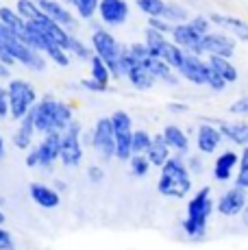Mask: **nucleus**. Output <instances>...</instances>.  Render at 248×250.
<instances>
[{
  "label": "nucleus",
  "mask_w": 248,
  "mask_h": 250,
  "mask_svg": "<svg viewBox=\"0 0 248 250\" xmlns=\"http://www.w3.org/2000/svg\"><path fill=\"white\" fill-rule=\"evenodd\" d=\"M13 79V72L9 68L4 61H0V81H11Z\"/></svg>",
  "instance_id": "56"
},
{
  "label": "nucleus",
  "mask_w": 248,
  "mask_h": 250,
  "mask_svg": "<svg viewBox=\"0 0 248 250\" xmlns=\"http://www.w3.org/2000/svg\"><path fill=\"white\" fill-rule=\"evenodd\" d=\"M168 22L172 24H181V22H187L189 20V11L179 2H165V9H164V16Z\"/></svg>",
  "instance_id": "32"
},
{
  "label": "nucleus",
  "mask_w": 248,
  "mask_h": 250,
  "mask_svg": "<svg viewBox=\"0 0 248 250\" xmlns=\"http://www.w3.org/2000/svg\"><path fill=\"white\" fill-rule=\"evenodd\" d=\"M209 18H211V22L216 24V26H222L224 31H231L237 40L248 42V22L240 20V18H235V16H224V13H211Z\"/></svg>",
  "instance_id": "20"
},
{
  "label": "nucleus",
  "mask_w": 248,
  "mask_h": 250,
  "mask_svg": "<svg viewBox=\"0 0 248 250\" xmlns=\"http://www.w3.org/2000/svg\"><path fill=\"white\" fill-rule=\"evenodd\" d=\"M11 118V107H9V89L0 81V120Z\"/></svg>",
  "instance_id": "43"
},
{
  "label": "nucleus",
  "mask_w": 248,
  "mask_h": 250,
  "mask_svg": "<svg viewBox=\"0 0 248 250\" xmlns=\"http://www.w3.org/2000/svg\"><path fill=\"white\" fill-rule=\"evenodd\" d=\"M227 85H228L227 81H224L222 76L211 68V74H209V83H207V87L211 89V91H224V89H227Z\"/></svg>",
  "instance_id": "49"
},
{
  "label": "nucleus",
  "mask_w": 248,
  "mask_h": 250,
  "mask_svg": "<svg viewBox=\"0 0 248 250\" xmlns=\"http://www.w3.org/2000/svg\"><path fill=\"white\" fill-rule=\"evenodd\" d=\"M246 191L248 189H244V187H240V185H233L231 189H227L216 203L218 213L224 215V218H235V215H242V211H244V207L248 203Z\"/></svg>",
  "instance_id": "10"
},
{
  "label": "nucleus",
  "mask_w": 248,
  "mask_h": 250,
  "mask_svg": "<svg viewBox=\"0 0 248 250\" xmlns=\"http://www.w3.org/2000/svg\"><path fill=\"white\" fill-rule=\"evenodd\" d=\"M126 81L131 83V87H135L137 91H148L155 87L157 83V76L152 74L150 68H146V65H137V68H133L131 72L126 74Z\"/></svg>",
  "instance_id": "23"
},
{
  "label": "nucleus",
  "mask_w": 248,
  "mask_h": 250,
  "mask_svg": "<svg viewBox=\"0 0 248 250\" xmlns=\"http://www.w3.org/2000/svg\"><path fill=\"white\" fill-rule=\"evenodd\" d=\"M4 205V198H2V196H0V207H2Z\"/></svg>",
  "instance_id": "61"
},
{
  "label": "nucleus",
  "mask_w": 248,
  "mask_h": 250,
  "mask_svg": "<svg viewBox=\"0 0 248 250\" xmlns=\"http://www.w3.org/2000/svg\"><path fill=\"white\" fill-rule=\"evenodd\" d=\"M228 113L231 115H240V118H248V96H242L235 103L228 107Z\"/></svg>",
  "instance_id": "45"
},
{
  "label": "nucleus",
  "mask_w": 248,
  "mask_h": 250,
  "mask_svg": "<svg viewBox=\"0 0 248 250\" xmlns=\"http://www.w3.org/2000/svg\"><path fill=\"white\" fill-rule=\"evenodd\" d=\"M207 61H209V65H211V68L216 70L218 74H220V76H222L224 81H227L228 85L237 83V79H240V72H237V68L231 63V59H228V57L209 55V57H207Z\"/></svg>",
  "instance_id": "25"
},
{
  "label": "nucleus",
  "mask_w": 248,
  "mask_h": 250,
  "mask_svg": "<svg viewBox=\"0 0 248 250\" xmlns=\"http://www.w3.org/2000/svg\"><path fill=\"white\" fill-rule=\"evenodd\" d=\"M242 222H244V227H248V203L244 207V211H242Z\"/></svg>",
  "instance_id": "59"
},
{
  "label": "nucleus",
  "mask_w": 248,
  "mask_h": 250,
  "mask_svg": "<svg viewBox=\"0 0 248 250\" xmlns=\"http://www.w3.org/2000/svg\"><path fill=\"white\" fill-rule=\"evenodd\" d=\"M0 61H4V63H7L9 68H16V65H18L16 57H13L11 52H7V50H4V48H0Z\"/></svg>",
  "instance_id": "55"
},
{
  "label": "nucleus",
  "mask_w": 248,
  "mask_h": 250,
  "mask_svg": "<svg viewBox=\"0 0 248 250\" xmlns=\"http://www.w3.org/2000/svg\"><path fill=\"white\" fill-rule=\"evenodd\" d=\"M26 167L28 170H35V167H40V150H37V146H33L31 150H26Z\"/></svg>",
  "instance_id": "51"
},
{
  "label": "nucleus",
  "mask_w": 248,
  "mask_h": 250,
  "mask_svg": "<svg viewBox=\"0 0 248 250\" xmlns=\"http://www.w3.org/2000/svg\"><path fill=\"white\" fill-rule=\"evenodd\" d=\"M57 107H59V100L55 98V94L46 91V94L40 96L37 104L33 107V113H35V128L37 133L46 135L50 131H57Z\"/></svg>",
  "instance_id": "8"
},
{
  "label": "nucleus",
  "mask_w": 248,
  "mask_h": 250,
  "mask_svg": "<svg viewBox=\"0 0 248 250\" xmlns=\"http://www.w3.org/2000/svg\"><path fill=\"white\" fill-rule=\"evenodd\" d=\"M28 196L41 209H57L61 205V194L57 191V187L46 185V183H40V181L28 185Z\"/></svg>",
  "instance_id": "16"
},
{
  "label": "nucleus",
  "mask_w": 248,
  "mask_h": 250,
  "mask_svg": "<svg viewBox=\"0 0 248 250\" xmlns=\"http://www.w3.org/2000/svg\"><path fill=\"white\" fill-rule=\"evenodd\" d=\"M16 9L24 20H37V18L44 16V11H41V7H40L37 0H18Z\"/></svg>",
  "instance_id": "33"
},
{
  "label": "nucleus",
  "mask_w": 248,
  "mask_h": 250,
  "mask_svg": "<svg viewBox=\"0 0 248 250\" xmlns=\"http://www.w3.org/2000/svg\"><path fill=\"white\" fill-rule=\"evenodd\" d=\"M135 4L146 18H161L165 9V0H135Z\"/></svg>",
  "instance_id": "34"
},
{
  "label": "nucleus",
  "mask_w": 248,
  "mask_h": 250,
  "mask_svg": "<svg viewBox=\"0 0 248 250\" xmlns=\"http://www.w3.org/2000/svg\"><path fill=\"white\" fill-rule=\"evenodd\" d=\"M185 55L187 52L183 50L176 42H172V40H168L165 42V46L161 48V59L165 61V63H170L174 70H179L181 65H183V61H185Z\"/></svg>",
  "instance_id": "26"
},
{
  "label": "nucleus",
  "mask_w": 248,
  "mask_h": 250,
  "mask_svg": "<svg viewBox=\"0 0 248 250\" xmlns=\"http://www.w3.org/2000/svg\"><path fill=\"white\" fill-rule=\"evenodd\" d=\"M89 74H92V79H96V81H100V83H104V85H109L113 81L107 61L100 59L98 55H94L92 59H89Z\"/></svg>",
  "instance_id": "31"
},
{
  "label": "nucleus",
  "mask_w": 248,
  "mask_h": 250,
  "mask_svg": "<svg viewBox=\"0 0 248 250\" xmlns=\"http://www.w3.org/2000/svg\"><path fill=\"white\" fill-rule=\"evenodd\" d=\"M170 150L172 148L165 144V137H164V133H157V135H152V146L148 148V152H146V157L150 159L152 163V167H164V163L170 159Z\"/></svg>",
  "instance_id": "22"
},
{
  "label": "nucleus",
  "mask_w": 248,
  "mask_h": 250,
  "mask_svg": "<svg viewBox=\"0 0 248 250\" xmlns=\"http://www.w3.org/2000/svg\"><path fill=\"white\" fill-rule=\"evenodd\" d=\"M152 163L146 155H133L131 159H128V170H131V174L135 176V179H142V176H146L150 172Z\"/></svg>",
  "instance_id": "35"
},
{
  "label": "nucleus",
  "mask_w": 248,
  "mask_h": 250,
  "mask_svg": "<svg viewBox=\"0 0 248 250\" xmlns=\"http://www.w3.org/2000/svg\"><path fill=\"white\" fill-rule=\"evenodd\" d=\"M222 135L235 146H248V122H218Z\"/></svg>",
  "instance_id": "24"
},
{
  "label": "nucleus",
  "mask_w": 248,
  "mask_h": 250,
  "mask_svg": "<svg viewBox=\"0 0 248 250\" xmlns=\"http://www.w3.org/2000/svg\"><path fill=\"white\" fill-rule=\"evenodd\" d=\"M172 42H176L185 52H194V55H205L203 50V35H198L196 31L192 28L189 22H181L174 24V31H172Z\"/></svg>",
  "instance_id": "14"
},
{
  "label": "nucleus",
  "mask_w": 248,
  "mask_h": 250,
  "mask_svg": "<svg viewBox=\"0 0 248 250\" xmlns=\"http://www.w3.org/2000/svg\"><path fill=\"white\" fill-rule=\"evenodd\" d=\"M176 72L181 74V79H183V81H187V83L203 87V85L209 83L211 65H209V61L203 59V55H194V52H187V55H185L183 65H181V68L176 70Z\"/></svg>",
  "instance_id": "9"
},
{
  "label": "nucleus",
  "mask_w": 248,
  "mask_h": 250,
  "mask_svg": "<svg viewBox=\"0 0 248 250\" xmlns=\"http://www.w3.org/2000/svg\"><path fill=\"white\" fill-rule=\"evenodd\" d=\"M4 155H7V148H4V139H2V135H0V161L4 159Z\"/></svg>",
  "instance_id": "58"
},
{
  "label": "nucleus",
  "mask_w": 248,
  "mask_h": 250,
  "mask_svg": "<svg viewBox=\"0 0 248 250\" xmlns=\"http://www.w3.org/2000/svg\"><path fill=\"white\" fill-rule=\"evenodd\" d=\"M235 185L248 189V148H244V150H242V155H240V166H237Z\"/></svg>",
  "instance_id": "41"
},
{
  "label": "nucleus",
  "mask_w": 248,
  "mask_h": 250,
  "mask_svg": "<svg viewBox=\"0 0 248 250\" xmlns=\"http://www.w3.org/2000/svg\"><path fill=\"white\" fill-rule=\"evenodd\" d=\"M81 87L83 89H87V91H94V94H103V91H109V85H104V83H100V81L96 79H83L81 81Z\"/></svg>",
  "instance_id": "47"
},
{
  "label": "nucleus",
  "mask_w": 248,
  "mask_h": 250,
  "mask_svg": "<svg viewBox=\"0 0 248 250\" xmlns=\"http://www.w3.org/2000/svg\"><path fill=\"white\" fill-rule=\"evenodd\" d=\"M148 26L152 28H157V31H161L164 35H172V31H174V24L172 22H168L165 18H148Z\"/></svg>",
  "instance_id": "44"
},
{
  "label": "nucleus",
  "mask_w": 248,
  "mask_h": 250,
  "mask_svg": "<svg viewBox=\"0 0 248 250\" xmlns=\"http://www.w3.org/2000/svg\"><path fill=\"white\" fill-rule=\"evenodd\" d=\"M211 213H213L211 187L205 185L187 200L185 220L181 222V229H183L185 237L192 239V242H200V239L207 237V224H209Z\"/></svg>",
  "instance_id": "1"
},
{
  "label": "nucleus",
  "mask_w": 248,
  "mask_h": 250,
  "mask_svg": "<svg viewBox=\"0 0 248 250\" xmlns=\"http://www.w3.org/2000/svg\"><path fill=\"white\" fill-rule=\"evenodd\" d=\"M0 250H16V239H13V233L4 229V224H0Z\"/></svg>",
  "instance_id": "46"
},
{
  "label": "nucleus",
  "mask_w": 248,
  "mask_h": 250,
  "mask_svg": "<svg viewBox=\"0 0 248 250\" xmlns=\"http://www.w3.org/2000/svg\"><path fill=\"white\" fill-rule=\"evenodd\" d=\"M157 191L164 198L183 200L192 191V172L187 167V161H183V155H174L161 167V176L157 183Z\"/></svg>",
  "instance_id": "2"
},
{
  "label": "nucleus",
  "mask_w": 248,
  "mask_h": 250,
  "mask_svg": "<svg viewBox=\"0 0 248 250\" xmlns=\"http://www.w3.org/2000/svg\"><path fill=\"white\" fill-rule=\"evenodd\" d=\"M222 131L218 124H211V122H203L196 131V148L200 155H213L218 150L222 142Z\"/></svg>",
  "instance_id": "15"
},
{
  "label": "nucleus",
  "mask_w": 248,
  "mask_h": 250,
  "mask_svg": "<svg viewBox=\"0 0 248 250\" xmlns=\"http://www.w3.org/2000/svg\"><path fill=\"white\" fill-rule=\"evenodd\" d=\"M85 174H87V181L92 183V185H100V183L104 181V170L100 166H89Z\"/></svg>",
  "instance_id": "50"
},
{
  "label": "nucleus",
  "mask_w": 248,
  "mask_h": 250,
  "mask_svg": "<svg viewBox=\"0 0 248 250\" xmlns=\"http://www.w3.org/2000/svg\"><path fill=\"white\" fill-rule=\"evenodd\" d=\"M168 111L174 113V115H183L189 111V107L185 103H168Z\"/></svg>",
  "instance_id": "53"
},
{
  "label": "nucleus",
  "mask_w": 248,
  "mask_h": 250,
  "mask_svg": "<svg viewBox=\"0 0 248 250\" xmlns=\"http://www.w3.org/2000/svg\"><path fill=\"white\" fill-rule=\"evenodd\" d=\"M89 44L94 48V55H98L100 59L107 61L113 81L124 79V72H122V65H120V55H122L124 46L116 40V35L109 33L107 28H103L100 24H96L92 31V42H89Z\"/></svg>",
  "instance_id": "3"
},
{
  "label": "nucleus",
  "mask_w": 248,
  "mask_h": 250,
  "mask_svg": "<svg viewBox=\"0 0 248 250\" xmlns=\"http://www.w3.org/2000/svg\"><path fill=\"white\" fill-rule=\"evenodd\" d=\"M128 13H131V7H128L126 0H100L98 4L100 22L109 28L122 26L128 20Z\"/></svg>",
  "instance_id": "11"
},
{
  "label": "nucleus",
  "mask_w": 248,
  "mask_h": 250,
  "mask_svg": "<svg viewBox=\"0 0 248 250\" xmlns=\"http://www.w3.org/2000/svg\"><path fill=\"white\" fill-rule=\"evenodd\" d=\"M128 50H131L133 55L140 59V63H142L144 59H148V57H152L150 50H148V46H146V42H133V44L128 46Z\"/></svg>",
  "instance_id": "48"
},
{
  "label": "nucleus",
  "mask_w": 248,
  "mask_h": 250,
  "mask_svg": "<svg viewBox=\"0 0 248 250\" xmlns=\"http://www.w3.org/2000/svg\"><path fill=\"white\" fill-rule=\"evenodd\" d=\"M11 37H16V33H13L11 28L7 26V24H4L2 20H0V46H2V44H7V42L11 40Z\"/></svg>",
  "instance_id": "52"
},
{
  "label": "nucleus",
  "mask_w": 248,
  "mask_h": 250,
  "mask_svg": "<svg viewBox=\"0 0 248 250\" xmlns=\"http://www.w3.org/2000/svg\"><path fill=\"white\" fill-rule=\"evenodd\" d=\"M92 148L104 161L116 159V128L111 118H98L92 128Z\"/></svg>",
  "instance_id": "6"
},
{
  "label": "nucleus",
  "mask_w": 248,
  "mask_h": 250,
  "mask_svg": "<svg viewBox=\"0 0 248 250\" xmlns=\"http://www.w3.org/2000/svg\"><path fill=\"white\" fill-rule=\"evenodd\" d=\"M240 166V155L235 150H224L222 155L216 157L213 161V179L218 183H227L231 181L233 176V170Z\"/></svg>",
  "instance_id": "19"
},
{
  "label": "nucleus",
  "mask_w": 248,
  "mask_h": 250,
  "mask_svg": "<svg viewBox=\"0 0 248 250\" xmlns=\"http://www.w3.org/2000/svg\"><path fill=\"white\" fill-rule=\"evenodd\" d=\"M35 133H37V128H35V113H33V109H31V111H28L24 118L18 122V128H16V133H13V137H11L13 146H16L18 150H22V152L31 150V148H33V139H35Z\"/></svg>",
  "instance_id": "18"
},
{
  "label": "nucleus",
  "mask_w": 248,
  "mask_h": 250,
  "mask_svg": "<svg viewBox=\"0 0 248 250\" xmlns=\"http://www.w3.org/2000/svg\"><path fill=\"white\" fill-rule=\"evenodd\" d=\"M61 2H65L68 7H72L81 20H92L94 16H98L100 0H61Z\"/></svg>",
  "instance_id": "29"
},
{
  "label": "nucleus",
  "mask_w": 248,
  "mask_h": 250,
  "mask_svg": "<svg viewBox=\"0 0 248 250\" xmlns=\"http://www.w3.org/2000/svg\"><path fill=\"white\" fill-rule=\"evenodd\" d=\"M189 24H192V28L198 33V35H207V33H211V18H207V16H194V18H189L187 20Z\"/></svg>",
  "instance_id": "42"
},
{
  "label": "nucleus",
  "mask_w": 248,
  "mask_h": 250,
  "mask_svg": "<svg viewBox=\"0 0 248 250\" xmlns=\"http://www.w3.org/2000/svg\"><path fill=\"white\" fill-rule=\"evenodd\" d=\"M187 167L194 174H200V172H203V161H200L198 157H187Z\"/></svg>",
  "instance_id": "54"
},
{
  "label": "nucleus",
  "mask_w": 248,
  "mask_h": 250,
  "mask_svg": "<svg viewBox=\"0 0 248 250\" xmlns=\"http://www.w3.org/2000/svg\"><path fill=\"white\" fill-rule=\"evenodd\" d=\"M161 133H164V137H165V144L172 148L176 155L185 157L189 152V137L181 126H176V124H168V126H164V131Z\"/></svg>",
  "instance_id": "21"
},
{
  "label": "nucleus",
  "mask_w": 248,
  "mask_h": 250,
  "mask_svg": "<svg viewBox=\"0 0 248 250\" xmlns=\"http://www.w3.org/2000/svg\"><path fill=\"white\" fill-rule=\"evenodd\" d=\"M46 57H48L55 65H59V68H68V65H70V57H72V55H70L65 48H61L59 44H52L48 50H46Z\"/></svg>",
  "instance_id": "38"
},
{
  "label": "nucleus",
  "mask_w": 248,
  "mask_h": 250,
  "mask_svg": "<svg viewBox=\"0 0 248 250\" xmlns=\"http://www.w3.org/2000/svg\"><path fill=\"white\" fill-rule=\"evenodd\" d=\"M0 48H4L7 52H11L13 57H16V61L20 65H24V68L33 70V72H41L46 70V63H48V57L44 55V52L35 50V48H31L28 44H24V42L20 40V37H11V40L7 42V44H2Z\"/></svg>",
  "instance_id": "7"
},
{
  "label": "nucleus",
  "mask_w": 248,
  "mask_h": 250,
  "mask_svg": "<svg viewBox=\"0 0 248 250\" xmlns=\"http://www.w3.org/2000/svg\"><path fill=\"white\" fill-rule=\"evenodd\" d=\"M61 135L59 131H50L41 137V142L37 144V150H40V170L50 172L55 167V163L61 157Z\"/></svg>",
  "instance_id": "12"
},
{
  "label": "nucleus",
  "mask_w": 248,
  "mask_h": 250,
  "mask_svg": "<svg viewBox=\"0 0 248 250\" xmlns=\"http://www.w3.org/2000/svg\"><path fill=\"white\" fill-rule=\"evenodd\" d=\"M109 118H111L113 128H116V131H133V118L124 111V109H116Z\"/></svg>",
  "instance_id": "40"
},
{
  "label": "nucleus",
  "mask_w": 248,
  "mask_h": 250,
  "mask_svg": "<svg viewBox=\"0 0 248 250\" xmlns=\"http://www.w3.org/2000/svg\"><path fill=\"white\" fill-rule=\"evenodd\" d=\"M70 55L72 57H76V59H81V61H89L94 57V48H92V44H83L81 40H76V37L72 35V42H70Z\"/></svg>",
  "instance_id": "39"
},
{
  "label": "nucleus",
  "mask_w": 248,
  "mask_h": 250,
  "mask_svg": "<svg viewBox=\"0 0 248 250\" xmlns=\"http://www.w3.org/2000/svg\"><path fill=\"white\" fill-rule=\"evenodd\" d=\"M133 157V131H116V159L128 161Z\"/></svg>",
  "instance_id": "28"
},
{
  "label": "nucleus",
  "mask_w": 248,
  "mask_h": 250,
  "mask_svg": "<svg viewBox=\"0 0 248 250\" xmlns=\"http://www.w3.org/2000/svg\"><path fill=\"white\" fill-rule=\"evenodd\" d=\"M4 222H7V215H4L2 207H0V224H4Z\"/></svg>",
  "instance_id": "60"
},
{
  "label": "nucleus",
  "mask_w": 248,
  "mask_h": 250,
  "mask_svg": "<svg viewBox=\"0 0 248 250\" xmlns=\"http://www.w3.org/2000/svg\"><path fill=\"white\" fill-rule=\"evenodd\" d=\"M0 20H2L4 24H7L9 28H11L13 33H16L18 37L24 33V28H26V20L18 13V9L16 7H0Z\"/></svg>",
  "instance_id": "27"
},
{
  "label": "nucleus",
  "mask_w": 248,
  "mask_h": 250,
  "mask_svg": "<svg viewBox=\"0 0 248 250\" xmlns=\"http://www.w3.org/2000/svg\"><path fill=\"white\" fill-rule=\"evenodd\" d=\"M83 124L79 122V120H72L70 122V126L63 131V135H61V157L59 161L63 163V167H70V170H74V167H79L81 163H83Z\"/></svg>",
  "instance_id": "5"
},
{
  "label": "nucleus",
  "mask_w": 248,
  "mask_h": 250,
  "mask_svg": "<svg viewBox=\"0 0 248 250\" xmlns=\"http://www.w3.org/2000/svg\"><path fill=\"white\" fill-rule=\"evenodd\" d=\"M168 40H170L168 35H164L161 31H157V28H152V26H148L144 31V42H146V46H148L152 57H161V48L165 46Z\"/></svg>",
  "instance_id": "30"
},
{
  "label": "nucleus",
  "mask_w": 248,
  "mask_h": 250,
  "mask_svg": "<svg viewBox=\"0 0 248 250\" xmlns=\"http://www.w3.org/2000/svg\"><path fill=\"white\" fill-rule=\"evenodd\" d=\"M55 187H57V191H59V194H63V191H68V185H65L63 181H55Z\"/></svg>",
  "instance_id": "57"
},
{
  "label": "nucleus",
  "mask_w": 248,
  "mask_h": 250,
  "mask_svg": "<svg viewBox=\"0 0 248 250\" xmlns=\"http://www.w3.org/2000/svg\"><path fill=\"white\" fill-rule=\"evenodd\" d=\"M203 50L205 55H218V57H228L231 59L235 55V40L224 33H207L203 37Z\"/></svg>",
  "instance_id": "17"
},
{
  "label": "nucleus",
  "mask_w": 248,
  "mask_h": 250,
  "mask_svg": "<svg viewBox=\"0 0 248 250\" xmlns=\"http://www.w3.org/2000/svg\"><path fill=\"white\" fill-rule=\"evenodd\" d=\"M41 7V11L48 18H52L55 22H59L61 26H65L70 33L79 28V16H74L72 9H68V4L61 2V0H37Z\"/></svg>",
  "instance_id": "13"
},
{
  "label": "nucleus",
  "mask_w": 248,
  "mask_h": 250,
  "mask_svg": "<svg viewBox=\"0 0 248 250\" xmlns=\"http://www.w3.org/2000/svg\"><path fill=\"white\" fill-rule=\"evenodd\" d=\"M7 89H9V107H11V120L20 122L24 115L31 111L40 100L37 89L28 83L26 79H11L7 81Z\"/></svg>",
  "instance_id": "4"
},
{
  "label": "nucleus",
  "mask_w": 248,
  "mask_h": 250,
  "mask_svg": "<svg viewBox=\"0 0 248 250\" xmlns=\"http://www.w3.org/2000/svg\"><path fill=\"white\" fill-rule=\"evenodd\" d=\"M74 120V111H72V107H70L68 103H61L59 100V107H57V131L59 133H63L65 128L70 126V122Z\"/></svg>",
  "instance_id": "37"
},
{
  "label": "nucleus",
  "mask_w": 248,
  "mask_h": 250,
  "mask_svg": "<svg viewBox=\"0 0 248 250\" xmlns=\"http://www.w3.org/2000/svg\"><path fill=\"white\" fill-rule=\"evenodd\" d=\"M152 146V135L144 128L133 131V155H146Z\"/></svg>",
  "instance_id": "36"
}]
</instances>
